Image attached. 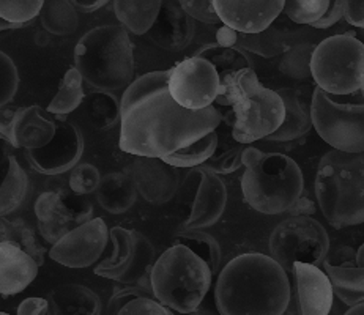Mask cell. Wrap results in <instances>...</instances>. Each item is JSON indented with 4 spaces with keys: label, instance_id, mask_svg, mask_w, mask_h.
<instances>
[{
    "label": "cell",
    "instance_id": "4316f807",
    "mask_svg": "<svg viewBox=\"0 0 364 315\" xmlns=\"http://www.w3.org/2000/svg\"><path fill=\"white\" fill-rule=\"evenodd\" d=\"M163 0H115L114 13L122 27L134 35H147L156 23Z\"/></svg>",
    "mask_w": 364,
    "mask_h": 315
},
{
    "label": "cell",
    "instance_id": "d590c367",
    "mask_svg": "<svg viewBox=\"0 0 364 315\" xmlns=\"http://www.w3.org/2000/svg\"><path fill=\"white\" fill-rule=\"evenodd\" d=\"M314 50L316 46L308 41L290 45L286 53L281 55L279 71L284 76L295 80H306L312 78L311 62Z\"/></svg>",
    "mask_w": 364,
    "mask_h": 315
},
{
    "label": "cell",
    "instance_id": "e0dca14e",
    "mask_svg": "<svg viewBox=\"0 0 364 315\" xmlns=\"http://www.w3.org/2000/svg\"><path fill=\"white\" fill-rule=\"evenodd\" d=\"M129 177L145 202L164 205L178 189V172L161 158L136 156L129 167Z\"/></svg>",
    "mask_w": 364,
    "mask_h": 315
},
{
    "label": "cell",
    "instance_id": "9a60e30c",
    "mask_svg": "<svg viewBox=\"0 0 364 315\" xmlns=\"http://www.w3.org/2000/svg\"><path fill=\"white\" fill-rule=\"evenodd\" d=\"M84 155V136L75 123H57L53 141L40 150H27L26 158L33 171L48 177L73 171Z\"/></svg>",
    "mask_w": 364,
    "mask_h": 315
},
{
    "label": "cell",
    "instance_id": "4fadbf2b",
    "mask_svg": "<svg viewBox=\"0 0 364 315\" xmlns=\"http://www.w3.org/2000/svg\"><path fill=\"white\" fill-rule=\"evenodd\" d=\"M109 238L105 219L95 218L68 232L49 249V257L67 268H89L105 252Z\"/></svg>",
    "mask_w": 364,
    "mask_h": 315
},
{
    "label": "cell",
    "instance_id": "484cf974",
    "mask_svg": "<svg viewBox=\"0 0 364 315\" xmlns=\"http://www.w3.org/2000/svg\"><path fill=\"white\" fill-rule=\"evenodd\" d=\"M95 194L100 207L111 215L127 213L137 199V189L133 180L123 172H112L101 177Z\"/></svg>",
    "mask_w": 364,
    "mask_h": 315
},
{
    "label": "cell",
    "instance_id": "680465c9",
    "mask_svg": "<svg viewBox=\"0 0 364 315\" xmlns=\"http://www.w3.org/2000/svg\"><path fill=\"white\" fill-rule=\"evenodd\" d=\"M0 315H11V314H6V312H0Z\"/></svg>",
    "mask_w": 364,
    "mask_h": 315
},
{
    "label": "cell",
    "instance_id": "ee69618b",
    "mask_svg": "<svg viewBox=\"0 0 364 315\" xmlns=\"http://www.w3.org/2000/svg\"><path fill=\"white\" fill-rule=\"evenodd\" d=\"M180 5L194 21H199V23L208 26L221 24L215 5L210 0H180Z\"/></svg>",
    "mask_w": 364,
    "mask_h": 315
},
{
    "label": "cell",
    "instance_id": "11a10c76",
    "mask_svg": "<svg viewBox=\"0 0 364 315\" xmlns=\"http://www.w3.org/2000/svg\"><path fill=\"white\" fill-rule=\"evenodd\" d=\"M348 309V307L344 304V303H341L339 299H334V304H333V309H331V312L328 314V315H344V312Z\"/></svg>",
    "mask_w": 364,
    "mask_h": 315
},
{
    "label": "cell",
    "instance_id": "30bf717a",
    "mask_svg": "<svg viewBox=\"0 0 364 315\" xmlns=\"http://www.w3.org/2000/svg\"><path fill=\"white\" fill-rule=\"evenodd\" d=\"M270 257L278 262L289 276L295 263L322 267L330 254V235L317 219L294 215L274 227L270 241Z\"/></svg>",
    "mask_w": 364,
    "mask_h": 315
},
{
    "label": "cell",
    "instance_id": "f35d334b",
    "mask_svg": "<svg viewBox=\"0 0 364 315\" xmlns=\"http://www.w3.org/2000/svg\"><path fill=\"white\" fill-rule=\"evenodd\" d=\"M13 224V241L19 247L23 249L26 254L31 255V257L35 260V263L38 267L45 265V259L46 254V247L40 243L38 237H36L35 230L27 223H24L23 219H18V221H11Z\"/></svg>",
    "mask_w": 364,
    "mask_h": 315
},
{
    "label": "cell",
    "instance_id": "f1b7e54d",
    "mask_svg": "<svg viewBox=\"0 0 364 315\" xmlns=\"http://www.w3.org/2000/svg\"><path fill=\"white\" fill-rule=\"evenodd\" d=\"M84 114L95 129H112L120 122V102L111 92L95 90L84 98Z\"/></svg>",
    "mask_w": 364,
    "mask_h": 315
},
{
    "label": "cell",
    "instance_id": "60d3db41",
    "mask_svg": "<svg viewBox=\"0 0 364 315\" xmlns=\"http://www.w3.org/2000/svg\"><path fill=\"white\" fill-rule=\"evenodd\" d=\"M101 175L100 171L90 163H81L73 169L70 175V189L76 196H87L97 193L100 186Z\"/></svg>",
    "mask_w": 364,
    "mask_h": 315
},
{
    "label": "cell",
    "instance_id": "83f0119b",
    "mask_svg": "<svg viewBox=\"0 0 364 315\" xmlns=\"http://www.w3.org/2000/svg\"><path fill=\"white\" fill-rule=\"evenodd\" d=\"M31 181L16 156H9V169L0 185V218L14 213L27 199Z\"/></svg>",
    "mask_w": 364,
    "mask_h": 315
},
{
    "label": "cell",
    "instance_id": "1f68e13d",
    "mask_svg": "<svg viewBox=\"0 0 364 315\" xmlns=\"http://www.w3.org/2000/svg\"><path fill=\"white\" fill-rule=\"evenodd\" d=\"M82 82L84 79L79 75V71L76 68H70L65 73L59 92L49 102L48 111L59 119H65L68 114L75 112L79 106H82L85 98Z\"/></svg>",
    "mask_w": 364,
    "mask_h": 315
},
{
    "label": "cell",
    "instance_id": "ab89813d",
    "mask_svg": "<svg viewBox=\"0 0 364 315\" xmlns=\"http://www.w3.org/2000/svg\"><path fill=\"white\" fill-rule=\"evenodd\" d=\"M246 146L238 144L235 146H229V149L223 150L221 153H215V155L210 158L205 164V167L210 172L216 175H228L238 171L240 167L243 166V151Z\"/></svg>",
    "mask_w": 364,
    "mask_h": 315
},
{
    "label": "cell",
    "instance_id": "ac0fdd59",
    "mask_svg": "<svg viewBox=\"0 0 364 315\" xmlns=\"http://www.w3.org/2000/svg\"><path fill=\"white\" fill-rule=\"evenodd\" d=\"M221 24L243 35L259 33L272 27L284 11L286 2H242V0H213Z\"/></svg>",
    "mask_w": 364,
    "mask_h": 315
},
{
    "label": "cell",
    "instance_id": "cb8c5ba5",
    "mask_svg": "<svg viewBox=\"0 0 364 315\" xmlns=\"http://www.w3.org/2000/svg\"><path fill=\"white\" fill-rule=\"evenodd\" d=\"M48 315H101L100 297L81 284H63L48 295Z\"/></svg>",
    "mask_w": 364,
    "mask_h": 315
},
{
    "label": "cell",
    "instance_id": "74e56055",
    "mask_svg": "<svg viewBox=\"0 0 364 315\" xmlns=\"http://www.w3.org/2000/svg\"><path fill=\"white\" fill-rule=\"evenodd\" d=\"M43 0H0V18L6 23L26 27L40 16Z\"/></svg>",
    "mask_w": 364,
    "mask_h": 315
},
{
    "label": "cell",
    "instance_id": "836d02e7",
    "mask_svg": "<svg viewBox=\"0 0 364 315\" xmlns=\"http://www.w3.org/2000/svg\"><path fill=\"white\" fill-rule=\"evenodd\" d=\"M196 57L205 58L216 68L218 75L224 76L229 73H235L240 70L252 68V60L245 50L237 48H223L220 45H208L205 48L199 49Z\"/></svg>",
    "mask_w": 364,
    "mask_h": 315
},
{
    "label": "cell",
    "instance_id": "db71d44e",
    "mask_svg": "<svg viewBox=\"0 0 364 315\" xmlns=\"http://www.w3.org/2000/svg\"><path fill=\"white\" fill-rule=\"evenodd\" d=\"M13 241V224L6 218H0V243Z\"/></svg>",
    "mask_w": 364,
    "mask_h": 315
},
{
    "label": "cell",
    "instance_id": "f5cc1de1",
    "mask_svg": "<svg viewBox=\"0 0 364 315\" xmlns=\"http://www.w3.org/2000/svg\"><path fill=\"white\" fill-rule=\"evenodd\" d=\"M73 5H75L76 10H81L85 13H93V11L100 10L101 6L107 5V0H98V2H81V0H75Z\"/></svg>",
    "mask_w": 364,
    "mask_h": 315
},
{
    "label": "cell",
    "instance_id": "d6a6232c",
    "mask_svg": "<svg viewBox=\"0 0 364 315\" xmlns=\"http://www.w3.org/2000/svg\"><path fill=\"white\" fill-rule=\"evenodd\" d=\"M173 245H181L191 249L196 255H199L207 263L213 274L220 271L221 247L210 233L202 230H181L173 238Z\"/></svg>",
    "mask_w": 364,
    "mask_h": 315
},
{
    "label": "cell",
    "instance_id": "6da1fadb",
    "mask_svg": "<svg viewBox=\"0 0 364 315\" xmlns=\"http://www.w3.org/2000/svg\"><path fill=\"white\" fill-rule=\"evenodd\" d=\"M169 70L151 71L131 84L120 100V150L166 158L215 133L223 115L215 106L188 111L169 93Z\"/></svg>",
    "mask_w": 364,
    "mask_h": 315
},
{
    "label": "cell",
    "instance_id": "91938a15",
    "mask_svg": "<svg viewBox=\"0 0 364 315\" xmlns=\"http://www.w3.org/2000/svg\"><path fill=\"white\" fill-rule=\"evenodd\" d=\"M361 35H363V38H364V31H363V32H361Z\"/></svg>",
    "mask_w": 364,
    "mask_h": 315
},
{
    "label": "cell",
    "instance_id": "ba28073f",
    "mask_svg": "<svg viewBox=\"0 0 364 315\" xmlns=\"http://www.w3.org/2000/svg\"><path fill=\"white\" fill-rule=\"evenodd\" d=\"M312 79L320 90L347 97L364 89V43L355 33L331 35L312 54Z\"/></svg>",
    "mask_w": 364,
    "mask_h": 315
},
{
    "label": "cell",
    "instance_id": "9f6ffc18",
    "mask_svg": "<svg viewBox=\"0 0 364 315\" xmlns=\"http://www.w3.org/2000/svg\"><path fill=\"white\" fill-rule=\"evenodd\" d=\"M344 315H364V303L348 307V309L344 312Z\"/></svg>",
    "mask_w": 364,
    "mask_h": 315
},
{
    "label": "cell",
    "instance_id": "603a6c76",
    "mask_svg": "<svg viewBox=\"0 0 364 315\" xmlns=\"http://www.w3.org/2000/svg\"><path fill=\"white\" fill-rule=\"evenodd\" d=\"M57 124L38 106L19 107L13 120V149L40 150L53 141Z\"/></svg>",
    "mask_w": 364,
    "mask_h": 315
},
{
    "label": "cell",
    "instance_id": "bcb514c9",
    "mask_svg": "<svg viewBox=\"0 0 364 315\" xmlns=\"http://www.w3.org/2000/svg\"><path fill=\"white\" fill-rule=\"evenodd\" d=\"M344 19L364 31V0H344Z\"/></svg>",
    "mask_w": 364,
    "mask_h": 315
},
{
    "label": "cell",
    "instance_id": "681fc988",
    "mask_svg": "<svg viewBox=\"0 0 364 315\" xmlns=\"http://www.w3.org/2000/svg\"><path fill=\"white\" fill-rule=\"evenodd\" d=\"M16 315H48V299L27 298L18 306Z\"/></svg>",
    "mask_w": 364,
    "mask_h": 315
},
{
    "label": "cell",
    "instance_id": "816d5d0a",
    "mask_svg": "<svg viewBox=\"0 0 364 315\" xmlns=\"http://www.w3.org/2000/svg\"><path fill=\"white\" fill-rule=\"evenodd\" d=\"M216 45H220L223 48H237V41H238V32L232 31L230 27H220V31L216 32Z\"/></svg>",
    "mask_w": 364,
    "mask_h": 315
},
{
    "label": "cell",
    "instance_id": "4dcf8cb0",
    "mask_svg": "<svg viewBox=\"0 0 364 315\" xmlns=\"http://www.w3.org/2000/svg\"><path fill=\"white\" fill-rule=\"evenodd\" d=\"M287 35L274 26L268 27L267 31L251 35L238 33L237 49H242L245 53H251L264 58H273L282 55L289 48Z\"/></svg>",
    "mask_w": 364,
    "mask_h": 315
},
{
    "label": "cell",
    "instance_id": "7dc6e473",
    "mask_svg": "<svg viewBox=\"0 0 364 315\" xmlns=\"http://www.w3.org/2000/svg\"><path fill=\"white\" fill-rule=\"evenodd\" d=\"M344 18V0H336V2H330L328 10L322 16V19H318L316 24H312L311 27L314 28H330Z\"/></svg>",
    "mask_w": 364,
    "mask_h": 315
},
{
    "label": "cell",
    "instance_id": "7402d4cb",
    "mask_svg": "<svg viewBox=\"0 0 364 315\" xmlns=\"http://www.w3.org/2000/svg\"><path fill=\"white\" fill-rule=\"evenodd\" d=\"M38 265L14 241L0 243V295L24 292L38 276Z\"/></svg>",
    "mask_w": 364,
    "mask_h": 315
},
{
    "label": "cell",
    "instance_id": "6f0895ef",
    "mask_svg": "<svg viewBox=\"0 0 364 315\" xmlns=\"http://www.w3.org/2000/svg\"><path fill=\"white\" fill-rule=\"evenodd\" d=\"M14 28H21V26L10 24V23H6L5 19L0 18V32H4V31H14Z\"/></svg>",
    "mask_w": 364,
    "mask_h": 315
},
{
    "label": "cell",
    "instance_id": "f546056e",
    "mask_svg": "<svg viewBox=\"0 0 364 315\" xmlns=\"http://www.w3.org/2000/svg\"><path fill=\"white\" fill-rule=\"evenodd\" d=\"M40 21L49 33L67 36L77 31L79 14L70 0H46L43 4Z\"/></svg>",
    "mask_w": 364,
    "mask_h": 315
},
{
    "label": "cell",
    "instance_id": "44dd1931",
    "mask_svg": "<svg viewBox=\"0 0 364 315\" xmlns=\"http://www.w3.org/2000/svg\"><path fill=\"white\" fill-rule=\"evenodd\" d=\"M194 33V19L181 9L180 2L163 0L156 23L153 24L147 35L158 48L169 53H180L191 45Z\"/></svg>",
    "mask_w": 364,
    "mask_h": 315
},
{
    "label": "cell",
    "instance_id": "c3c4849f",
    "mask_svg": "<svg viewBox=\"0 0 364 315\" xmlns=\"http://www.w3.org/2000/svg\"><path fill=\"white\" fill-rule=\"evenodd\" d=\"M18 109L2 107L0 109V139L11 145L13 141V120Z\"/></svg>",
    "mask_w": 364,
    "mask_h": 315
},
{
    "label": "cell",
    "instance_id": "277c9868",
    "mask_svg": "<svg viewBox=\"0 0 364 315\" xmlns=\"http://www.w3.org/2000/svg\"><path fill=\"white\" fill-rule=\"evenodd\" d=\"M243 166L242 193L252 210L268 216L294 211L304 193V177L295 159L246 146Z\"/></svg>",
    "mask_w": 364,
    "mask_h": 315
},
{
    "label": "cell",
    "instance_id": "2e32d148",
    "mask_svg": "<svg viewBox=\"0 0 364 315\" xmlns=\"http://www.w3.org/2000/svg\"><path fill=\"white\" fill-rule=\"evenodd\" d=\"M35 215L38 219V230L43 240L55 245L75 227L90 221L92 208H73L59 191L43 193L35 202Z\"/></svg>",
    "mask_w": 364,
    "mask_h": 315
},
{
    "label": "cell",
    "instance_id": "8fae6325",
    "mask_svg": "<svg viewBox=\"0 0 364 315\" xmlns=\"http://www.w3.org/2000/svg\"><path fill=\"white\" fill-rule=\"evenodd\" d=\"M114 251L95 268V274L122 285H144L151 289V269L156 262L155 247L144 233L112 227L109 230Z\"/></svg>",
    "mask_w": 364,
    "mask_h": 315
},
{
    "label": "cell",
    "instance_id": "b9f144b4",
    "mask_svg": "<svg viewBox=\"0 0 364 315\" xmlns=\"http://www.w3.org/2000/svg\"><path fill=\"white\" fill-rule=\"evenodd\" d=\"M19 89V73L16 65L5 53L0 50V109L13 101Z\"/></svg>",
    "mask_w": 364,
    "mask_h": 315
},
{
    "label": "cell",
    "instance_id": "5b68a950",
    "mask_svg": "<svg viewBox=\"0 0 364 315\" xmlns=\"http://www.w3.org/2000/svg\"><path fill=\"white\" fill-rule=\"evenodd\" d=\"M316 201L334 229L364 223V153L330 150L320 158Z\"/></svg>",
    "mask_w": 364,
    "mask_h": 315
},
{
    "label": "cell",
    "instance_id": "d6986e66",
    "mask_svg": "<svg viewBox=\"0 0 364 315\" xmlns=\"http://www.w3.org/2000/svg\"><path fill=\"white\" fill-rule=\"evenodd\" d=\"M338 251L344 259L334 262L326 257L323 269L333 284L334 295L347 307L364 303V243L358 251H350L346 247Z\"/></svg>",
    "mask_w": 364,
    "mask_h": 315
},
{
    "label": "cell",
    "instance_id": "f6af8a7d",
    "mask_svg": "<svg viewBox=\"0 0 364 315\" xmlns=\"http://www.w3.org/2000/svg\"><path fill=\"white\" fill-rule=\"evenodd\" d=\"M117 315H173V312L156 298H137L123 306Z\"/></svg>",
    "mask_w": 364,
    "mask_h": 315
},
{
    "label": "cell",
    "instance_id": "ffe728a7",
    "mask_svg": "<svg viewBox=\"0 0 364 315\" xmlns=\"http://www.w3.org/2000/svg\"><path fill=\"white\" fill-rule=\"evenodd\" d=\"M199 175V186L193 202L191 213L185 223V230H202L220 221L228 207V188L220 175L210 172L205 167H196Z\"/></svg>",
    "mask_w": 364,
    "mask_h": 315
},
{
    "label": "cell",
    "instance_id": "f907efd6",
    "mask_svg": "<svg viewBox=\"0 0 364 315\" xmlns=\"http://www.w3.org/2000/svg\"><path fill=\"white\" fill-rule=\"evenodd\" d=\"M189 315H223L216 303V297H215V289L210 290L207 293V297L202 299V303L196 307V311L191 312Z\"/></svg>",
    "mask_w": 364,
    "mask_h": 315
},
{
    "label": "cell",
    "instance_id": "52a82bcc",
    "mask_svg": "<svg viewBox=\"0 0 364 315\" xmlns=\"http://www.w3.org/2000/svg\"><path fill=\"white\" fill-rule=\"evenodd\" d=\"M213 273L191 249L173 245L156 259L151 269V290L159 303L189 315L212 290Z\"/></svg>",
    "mask_w": 364,
    "mask_h": 315
},
{
    "label": "cell",
    "instance_id": "e575fe53",
    "mask_svg": "<svg viewBox=\"0 0 364 315\" xmlns=\"http://www.w3.org/2000/svg\"><path fill=\"white\" fill-rule=\"evenodd\" d=\"M218 145H220V136L215 131V133H210L208 136L202 137L200 141L186 146V149H181L173 153V155L166 156L163 159L167 164L176 167V169H180V167L181 169H185V167H199L205 164L215 155Z\"/></svg>",
    "mask_w": 364,
    "mask_h": 315
},
{
    "label": "cell",
    "instance_id": "3957f363",
    "mask_svg": "<svg viewBox=\"0 0 364 315\" xmlns=\"http://www.w3.org/2000/svg\"><path fill=\"white\" fill-rule=\"evenodd\" d=\"M216 102L232 107V137L242 145L270 137L286 117L279 93L262 85L254 68L221 76Z\"/></svg>",
    "mask_w": 364,
    "mask_h": 315
},
{
    "label": "cell",
    "instance_id": "d4e9b609",
    "mask_svg": "<svg viewBox=\"0 0 364 315\" xmlns=\"http://www.w3.org/2000/svg\"><path fill=\"white\" fill-rule=\"evenodd\" d=\"M284 101L286 117L281 128L274 134L267 137L265 141L272 142H292L306 136L312 128L311 105L295 89H279L276 90Z\"/></svg>",
    "mask_w": 364,
    "mask_h": 315
},
{
    "label": "cell",
    "instance_id": "7a4b0ae2",
    "mask_svg": "<svg viewBox=\"0 0 364 315\" xmlns=\"http://www.w3.org/2000/svg\"><path fill=\"white\" fill-rule=\"evenodd\" d=\"M292 279L270 255L246 252L225 265L215 285L223 315H284Z\"/></svg>",
    "mask_w": 364,
    "mask_h": 315
},
{
    "label": "cell",
    "instance_id": "9c48e42d",
    "mask_svg": "<svg viewBox=\"0 0 364 315\" xmlns=\"http://www.w3.org/2000/svg\"><path fill=\"white\" fill-rule=\"evenodd\" d=\"M312 127L331 150L364 153V89L334 97L316 87L311 98Z\"/></svg>",
    "mask_w": 364,
    "mask_h": 315
},
{
    "label": "cell",
    "instance_id": "7bdbcfd3",
    "mask_svg": "<svg viewBox=\"0 0 364 315\" xmlns=\"http://www.w3.org/2000/svg\"><path fill=\"white\" fill-rule=\"evenodd\" d=\"M137 298H155L153 290L150 287H144V285H122V287H115L111 299L107 304V314L117 315L123 306Z\"/></svg>",
    "mask_w": 364,
    "mask_h": 315
},
{
    "label": "cell",
    "instance_id": "7c38bea8",
    "mask_svg": "<svg viewBox=\"0 0 364 315\" xmlns=\"http://www.w3.org/2000/svg\"><path fill=\"white\" fill-rule=\"evenodd\" d=\"M169 93L178 106L188 111H203L216 102L221 78L205 58L188 57L169 70Z\"/></svg>",
    "mask_w": 364,
    "mask_h": 315
},
{
    "label": "cell",
    "instance_id": "5bb4252c",
    "mask_svg": "<svg viewBox=\"0 0 364 315\" xmlns=\"http://www.w3.org/2000/svg\"><path fill=\"white\" fill-rule=\"evenodd\" d=\"M330 277L320 267L295 263L292 269V295L284 315H328L334 304Z\"/></svg>",
    "mask_w": 364,
    "mask_h": 315
},
{
    "label": "cell",
    "instance_id": "8992f818",
    "mask_svg": "<svg viewBox=\"0 0 364 315\" xmlns=\"http://www.w3.org/2000/svg\"><path fill=\"white\" fill-rule=\"evenodd\" d=\"M75 68L87 84L103 92L127 90L136 80L134 53L122 26H100L75 48Z\"/></svg>",
    "mask_w": 364,
    "mask_h": 315
},
{
    "label": "cell",
    "instance_id": "8d00e7d4",
    "mask_svg": "<svg viewBox=\"0 0 364 315\" xmlns=\"http://www.w3.org/2000/svg\"><path fill=\"white\" fill-rule=\"evenodd\" d=\"M328 0H290L284 5L286 16L300 26H312L328 10Z\"/></svg>",
    "mask_w": 364,
    "mask_h": 315
}]
</instances>
